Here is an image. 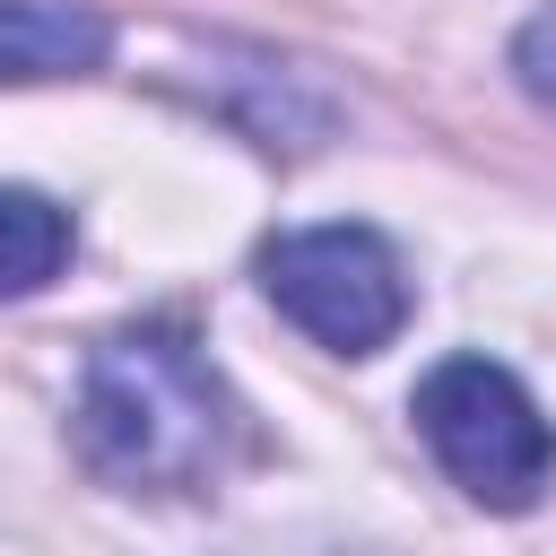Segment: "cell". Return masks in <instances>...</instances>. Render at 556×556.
I'll list each match as a JSON object with an SVG mask.
<instances>
[{"mask_svg": "<svg viewBox=\"0 0 556 556\" xmlns=\"http://www.w3.org/2000/svg\"><path fill=\"white\" fill-rule=\"evenodd\" d=\"M513 78L556 113V9H539V17L513 35Z\"/></svg>", "mask_w": 556, "mask_h": 556, "instance_id": "6", "label": "cell"}, {"mask_svg": "<svg viewBox=\"0 0 556 556\" xmlns=\"http://www.w3.org/2000/svg\"><path fill=\"white\" fill-rule=\"evenodd\" d=\"M70 434L96 478H113L130 495H182L226 469L235 391L217 382V365L200 356V339L182 321H139L87 356Z\"/></svg>", "mask_w": 556, "mask_h": 556, "instance_id": "1", "label": "cell"}, {"mask_svg": "<svg viewBox=\"0 0 556 556\" xmlns=\"http://www.w3.org/2000/svg\"><path fill=\"white\" fill-rule=\"evenodd\" d=\"M104 61V17L70 0H0V87L78 78Z\"/></svg>", "mask_w": 556, "mask_h": 556, "instance_id": "4", "label": "cell"}, {"mask_svg": "<svg viewBox=\"0 0 556 556\" xmlns=\"http://www.w3.org/2000/svg\"><path fill=\"white\" fill-rule=\"evenodd\" d=\"M417 434L452 469V486L469 504H486V513H521L556 478V426L486 356H443L417 382Z\"/></svg>", "mask_w": 556, "mask_h": 556, "instance_id": "2", "label": "cell"}, {"mask_svg": "<svg viewBox=\"0 0 556 556\" xmlns=\"http://www.w3.org/2000/svg\"><path fill=\"white\" fill-rule=\"evenodd\" d=\"M61 261H70V208L43 200V191L0 182V295H35V287H52Z\"/></svg>", "mask_w": 556, "mask_h": 556, "instance_id": "5", "label": "cell"}, {"mask_svg": "<svg viewBox=\"0 0 556 556\" xmlns=\"http://www.w3.org/2000/svg\"><path fill=\"white\" fill-rule=\"evenodd\" d=\"M261 295L330 356H374L408 321L400 252L374 226H295V235L261 243Z\"/></svg>", "mask_w": 556, "mask_h": 556, "instance_id": "3", "label": "cell"}]
</instances>
